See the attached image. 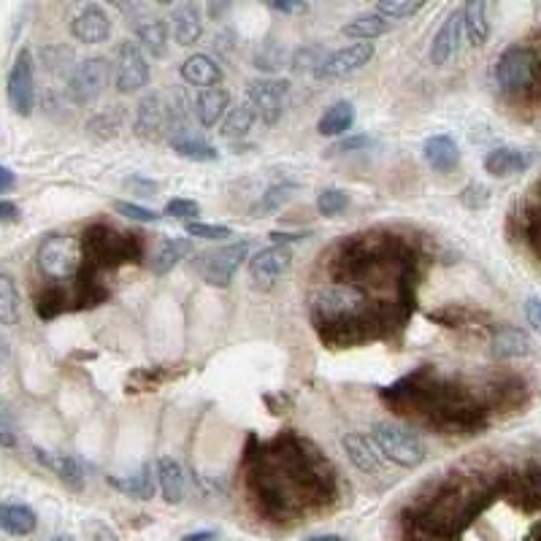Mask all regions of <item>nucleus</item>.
<instances>
[{"instance_id":"nucleus-51","label":"nucleus","mask_w":541,"mask_h":541,"mask_svg":"<svg viewBox=\"0 0 541 541\" xmlns=\"http://www.w3.org/2000/svg\"><path fill=\"white\" fill-rule=\"evenodd\" d=\"M271 9L279 11V14H303L309 6H306V3H285V0H282V3H271Z\"/></svg>"},{"instance_id":"nucleus-57","label":"nucleus","mask_w":541,"mask_h":541,"mask_svg":"<svg viewBox=\"0 0 541 541\" xmlns=\"http://www.w3.org/2000/svg\"><path fill=\"white\" fill-rule=\"evenodd\" d=\"M533 49H536V63H539V95H541V36L539 41L533 44Z\"/></svg>"},{"instance_id":"nucleus-2","label":"nucleus","mask_w":541,"mask_h":541,"mask_svg":"<svg viewBox=\"0 0 541 541\" xmlns=\"http://www.w3.org/2000/svg\"><path fill=\"white\" fill-rule=\"evenodd\" d=\"M84 263L90 268H117L144 257V241L136 233H120L111 225H90L82 241Z\"/></svg>"},{"instance_id":"nucleus-11","label":"nucleus","mask_w":541,"mask_h":541,"mask_svg":"<svg viewBox=\"0 0 541 541\" xmlns=\"http://www.w3.org/2000/svg\"><path fill=\"white\" fill-rule=\"evenodd\" d=\"M149 82V63L141 46L130 44V41H122L117 46V57H114V84H117V92L122 95H130V92L144 90Z\"/></svg>"},{"instance_id":"nucleus-31","label":"nucleus","mask_w":541,"mask_h":541,"mask_svg":"<svg viewBox=\"0 0 541 541\" xmlns=\"http://www.w3.org/2000/svg\"><path fill=\"white\" fill-rule=\"evenodd\" d=\"M190 252H193V241L190 239H166L157 247L155 257H152V271H155L157 276L168 274V271H174Z\"/></svg>"},{"instance_id":"nucleus-46","label":"nucleus","mask_w":541,"mask_h":541,"mask_svg":"<svg viewBox=\"0 0 541 541\" xmlns=\"http://www.w3.org/2000/svg\"><path fill=\"white\" fill-rule=\"evenodd\" d=\"M114 211L133 222H152V225H155V222L160 220V214H157V211L144 209V206H138V203H130V201H114Z\"/></svg>"},{"instance_id":"nucleus-9","label":"nucleus","mask_w":541,"mask_h":541,"mask_svg":"<svg viewBox=\"0 0 541 541\" xmlns=\"http://www.w3.org/2000/svg\"><path fill=\"white\" fill-rule=\"evenodd\" d=\"M249 255V241H236L228 247L214 249V252H203L201 263H198V274L203 282L211 287H230L233 276L241 268V263Z\"/></svg>"},{"instance_id":"nucleus-43","label":"nucleus","mask_w":541,"mask_h":541,"mask_svg":"<svg viewBox=\"0 0 541 541\" xmlns=\"http://www.w3.org/2000/svg\"><path fill=\"white\" fill-rule=\"evenodd\" d=\"M425 3H412V0H406V3H401V0H382L379 6H376V14H382L385 19H406V17H414L417 11L422 9Z\"/></svg>"},{"instance_id":"nucleus-8","label":"nucleus","mask_w":541,"mask_h":541,"mask_svg":"<svg viewBox=\"0 0 541 541\" xmlns=\"http://www.w3.org/2000/svg\"><path fill=\"white\" fill-rule=\"evenodd\" d=\"M6 95H9V106L17 117H30L36 109V63H33L30 49H22L11 65Z\"/></svg>"},{"instance_id":"nucleus-19","label":"nucleus","mask_w":541,"mask_h":541,"mask_svg":"<svg viewBox=\"0 0 541 541\" xmlns=\"http://www.w3.org/2000/svg\"><path fill=\"white\" fill-rule=\"evenodd\" d=\"M490 352L498 360H517L533 355V339L520 328H498L490 339Z\"/></svg>"},{"instance_id":"nucleus-41","label":"nucleus","mask_w":541,"mask_h":541,"mask_svg":"<svg viewBox=\"0 0 541 541\" xmlns=\"http://www.w3.org/2000/svg\"><path fill=\"white\" fill-rule=\"evenodd\" d=\"M325 57L317 46H303L293 55V71L295 74H317L320 71V65L325 63Z\"/></svg>"},{"instance_id":"nucleus-4","label":"nucleus","mask_w":541,"mask_h":541,"mask_svg":"<svg viewBox=\"0 0 541 541\" xmlns=\"http://www.w3.org/2000/svg\"><path fill=\"white\" fill-rule=\"evenodd\" d=\"M371 439H374L376 450L382 452V458L401 468H417L428 455L420 436L404 428V425H398V422H374L371 425Z\"/></svg>"},{"instance_id":"nucleus-53","label":"nucleus","mask_w":541,"mask_h":541,"mask_svg":"<svg viewBox=\"0 0 541 541\" xmlns=\"http://www.w3.org/2000/svg\"><path fill=\"white\" fill-rule=\"evenodd\" d=\"M528 236H531V247L533 252L541 257V217L531 225V230H528Z\"/></svg>"},{"instance_id":"nucleus-58","label":"nucleus","mask_w":541,"mask_h":541,"mask_svg":"<svg viewBox=\"0 0 541 541\" xmlns=\"http://www.w3.org/2000/svg\"><path fill=\"white\" fill-rule=\"evenodd\" d=\"M98 541H117V539H114V533L106 531V528H101V536H98Z\"/></svg>"},{"instance_id":"nucleus-50","label":"nucleus","mask_w":541,"mask_h":541,"mask_svg":"<svg viewBox=\"0 0 541 541\" xmlns=\"http://www.w3.org/2000/svg\"><path fill=\"white\" fill-rule=\"evenodd\" d=\"M19 217H22V214H19L14 203L0 201V222H3V225H14V222H19Z\"/></svg>"},{"instance_id":"nucleus-18","label":"nucleus","mask_w":541,"mask_h":541,"mask_svg":"<svg viewBox=\"0 0 541 541\" xmlns=\"http://www.w3.org/2000/svg\"><path fill=\"white\" fill-rule=\"evenodd\" d=\"M341 447L347 452L349 463L358 468L360 474H376L382 468V452L376 450L374 439H368L363 433H344Z\"/></svg>"},{"instance_id":"nucleus-22","label":"nucleus","mask_w":541,"mask_h":541,"mask_svg":"<svg viewBox=\"0 0 541 541\" xmlns=\"http://www.w3.org/2000/svg\"><path fill=\"white\" fill-rule=\"evenodd\" d=\"M228 103L230 95L225 87H209V90L198 92L193 111L203 128H214L217 122H225L228 117Z\"/></svg>"},{"instance_id":"nucleus-39","label":"nucleus","mask_w":541,"mask_h":541,"mask_svg":"<svg viewBox=\"0 0 541 541\" xmlns=\"http://www.w3.org/2000/svg\"><path fill=\"white\" fill-rule=\"evenodd\" d=\"M174 371H163V368H141V371H136V374L128 379V387H133V393H147V390H157L160 385H166V382H171L174 379Z\"/></svg>"},{"instance_id":"nucleus-34","label":"nucleus","mask_w":541,"mask_h":541,"mask_svg":"<svg viewBox=\"0 0 541 541\" xmlns=\"http://www.w3.org/2000/svg\"><path fill=\"white\" fill-rule=\"evenodd\" d=\"M171 147L179 157L190 160V163H214L220 152L201 141V138H171Z\"/></svg>"},{"instance_id":"nucleus-54","label":"nucleus","mask_w":541,"mask_h":541,"mask_svg":"<svg viewBox=\"0 0 541 541\" xmlns=\"http://www.w3.org/2000/svg\"><path fill=\"white\" fill-rule=\"evenodd\" d=\"M182 541H217V531H193V533H184Z\"/></svg>"},{"instance_id":"nucleus-56","label":"nucleus","mask_w":541,"mask_h":541,"mask_svg":"<svg viewBox=\"0 0 541 541\" xmlns=\"http://www.w3.org/2000/svg\"><path fill=\"white\" fill-rule=\"evenodd\" d=\"M303 541H344L339 533H320V536H309V539Z\"/></svg>"},{"instance_id":"nucleus-36","label":"nucleus","mask_w":541,"mask_h":541,"mask_svg":"<svg viewBox=\"0 0 541 541\" xmlns=\"http://www.w3.org/2000/svg\"><path fill=\"white\" fill-rule=\"evenodd\" d=\"M298 193V187L295 184H274V187H268L266 195H260V201H257L255 211L257 214H276V211L287 206V203L293 201V195Z\"/></svg>"},{"instance_id":"nucleus-48","label":"nucleus","mask_w":541,"mask_h":541,"mask_svg":"<svg viewBox=\"0 0 541 541\" xmlns=\"http://www.w3.org/2000/svg\"><path fill=\"white\" fill-rule=\"evenodd\" d=\"M525 320L533 331L541 333V298H528L525 301Z\"/></svg>"},{"instance_id":"nucleus-59","label":"nucleus","mask_w":541,"mask_h":541,"mask_svg":"<svg viewBox=\"0 0 541 541\" xmlns=\"http://www.w3.org/2000/svg\"><path fill=\"white\" fill-rule=\"evenodd\" d=\"M52 541H74V539H71V536H63V533H60V536H55V539H52Z\"/></svg>"},{"instance_id":"nucleus-42","label":"nucleus","mask_w":541,"mask_h":541,"mask_svg":"<svg viewBox=\"0 0 541 541\" xmlns=\"http://www.w3.org/2000/svg\"><path fill=\"white\" fill-rule=\"evenodd\" d=\"M184 233L190 239H203V241H222L233 236V230L228 225H206V222H190L184 225Z\"/></svg>"},{"instance_id":"nucleus-52","label":"nucleus","mask_w":541,"mask_h":541,"mask_svg":"<svg viewBox=\"0 0 541 541\" xmlns=\"http://www.w3.org/2000/svg\"><path fill=\"white\" fill-rule=\"evenodd\" d=\"M14 187V171L9 166H0V195H9Z\"/></svg>"},{"instance_id":"nucleus-20","label":"nucleus","mask_w":541,"mask_h":541,"mask_svg":"<svg viewBox=\"0 0 541 541\" xmlns=\"http://www.w3.org/2000/svg\"><path fill=\"white\" fill-rule=\"evenodd\" d=\"M106 482H109L114 490H120L122 496H130V498H138V501H152L155 498V490H157V471H152V466L149 463H144V466L138 468L136 474H130V477H106Z\"/></svg>"},{"instance_id":"nucleus-32","label":"nucleus","mask_w":541,"mask_h":541,"mask_svg":"<svg viewBox=\"0 0 541 541\" xmlns=\"http://www.w3.org/2000/svg\"><path fill=\"white\" fill-rule=\"evenodd\" d=\"M68 309H74V293H65L60 285L46 287L44 293L36 298V312L44 320H52L57 314L68 312Z\"/></svg>"},{"instance_id":"nucleus-49","label":"nucleus","mask_w":541,"mask_h":541,"mask_svg":"<svg viewBox=\"0 0 541 541\" xmlns=\"http://www.w3.org/2000/svg\"><path fill=\"white\" fill-rule=\"evenodd\" d=\"M366 147H371V138L368 136H349V138H344L341 144H336L333 152H355V149H366Z\"/></svg>"},{"instance_id":"nucleus-15","label":"nucleus","mask_w":541,"mask_h":541,"mask_svg":"<svg viewBox=\"0 0 541 541\" xmlns=\"http://www.w3.org/2000/svg\"><path fill=\"white\" fill-rule=\"evenodd\" d=\"M293 266V252L285 244H274V247L260 249L252 260H249V274L255 282H274L282 274H287Z\"/></svg>"},{"instance_id":"nucleus-13","label":"nucleus","mask_w":541,"mask_h":541,"mask_svg":"<svg viewBox=\"0 0 541 541\" xmlns=\"http://www.w3.org/2000/svg\"><path fill=\"white\" fill-rule=\"evenodd\" d=\"M539 160L536 149L523 147H496L493 152H487L485 171L496 179H509L514 174H523Z\"/></svg>"},{"instance_id":"nucleus-45","label":"nucleus","mask_w":541,"mask_h":541,"mask_svg":"<svg viewBox=\"0 0 541 541\" xmlns=\"http://www.w3.org/2000/svg\"><path fill=\"white\" fill-rule=\"evenodd\" d=\"M166 214L174 217V220H182L190 225V222H198L195 217H201V206L190 201V198H174V201L166 203Z\"/></svg>"},{"instance_id":"nucleus-27","label":"nucleus","mask_w":541,"mask_h":541,"mask_svg":"<svg viewBox=\"0 0 541 541\" xmlns=\"http://www.w3.org/2000/svg\"><path fill=\"white\" fill-rule=\"evenodd\" d=\"M0 528L9 536H30L38 528V517L25 504H3V509H0Z\"/></svg>"},{"instance_id":"nucleus-33","label":"nucleus","mask_w":541,"mask_h":541,"mask_svg":"<svg viewBox=\"0 0 541 541\" xmlns=\"http://www.w3.org/2000/svg\"><path fill=\"white\" fill-rule=\"evenodd\" d=\"M257 120V111L252 109V103L244 101L239 103L236 109L228 111V117H225V122H222V136L225 138H244L252 130V125H255Z\"/></svg>"},{"instance_id":"nucleus-1","label":"nucleus","mask_w":541,"mask_h":541,"mask_svg":"<svg viewBox=\"0 0 541 541\" xmlns=\"http://www.w3.org/2000/svg\"><path fill=\"white\" fill-rule=\"evenodd\" d=\"M312 314L322 341L331 344H358L368 339V328L374 325L366 295L355 285H333L322 290L314 301Z\"/></svg>"},{"instance_id":"nucleus-47","label":"nucleus","mask_w":541,"mask_h":541,"mask_svg":"<svg viewBox=\"0 0 541 541\" xmlns=\"http://www.w3.org/2000/svg\"><path fill=\"white\" fill-rule=\"evenodd\" d=\"M0 441H3L6 450L17 447V431H14V420H11V412L6 406H3V412H0Z\"/></svg>"},{"instance_id":"nucleus-3","label":"nucleus","mask_w":541,"mask_h":541,"mask_svg":"<svg viewBox=\"0 0 541 541\" xmlns=\"http://www.w3.org/2000/svg\"><path fill=\"white\" fill-rule=\"evenodd\" d=\"M496 84L506 98L517 101H541L539 63L533 44H514L496 60Z\"/></svg>"},{"instance_id":"nucleus-26","label":"nucleus","mask_w":541,"mask_h":541,"mask_svg":"<svg viewBox=\"0 0 541 541\" xmlns=\"http://www.w3.org/2000/svg\"><path fill=\"white\" fill-rule=\"evenodd\" d=\"M157 482H160V490H163V498L166 504H179L184 498V471L179 466V460L174 458H160L157 460Z\"/></svg>"},{"instance_id":"nucleus-35","label":"nucleus","mask_w":541,"mask_h":541,"mask_svg":"<svg viewBox=\"0 0 541 541\" xmlns=\"http://www.w3.org/2000/svg\"><path fill=\"white\" fill-rule=\"evenodd\" d=\"M287 63V52L285 46L274 41V38H268L263 44L257 46L255 52V68L257 71H263V74H276V71H282Z\"/></svg>"},{"instance_id":"nucleus-23","label":"nucleus","mask_w":541,"mask_h":541,"mask_svg":"<svg viewBox=\"0 0 541 541\" xmlns=\"http://www.w3.org/2000/svg\"><path fill=\"white\" fill-rule=\"evenodd\" d=\"M171 28L179 46H195L203 36V17L195 3H182L171 14Z\"/></svg>"},{"instance_id":"nucleus-44","label":"nucleus","mask_w":541,"mask_h":541,"mask_svg":"<svg viewBox=\"0 0 541 541\" xmlns=\"http://www.w3.org/2000/svg\"><path fill=\"white\" fill-rule=\"evenodd\" d=\"M460 203L466 206V209L477 211V209H485L487 201H490V190H487L482 182H468L463 190H460Z\"/></svg>"},{"instance_id":"nucleus-10","label":"nucleus","mask_w":541,"mask_h":541,"mask_svg":"<svg viewBox=\"0 0 541 541\" xmlns=\"http://www.w3.org/2000/svg\"><path fill=\"white\" fill-rule=\"evenodd\" d=\"M287 98H290V84L279 79H255L247 87V101L257 111V120H263L266 125H276L282 120Z\"/></svg>"},{"instance_id":"nucleus-38","label":"nucleus","mask_w":541,"mask_h":541,"mask_svg":"<svg viewBox=\"0 0 541 541\" xmlns=\"http://www.w3.org/2000/svg\"><path fill=\"white\" fill-rule=\"evenodd\" d=\"M17 309H19V295L17 287H14V279L9 274L0 276V322L9 328L17 320Z\"/></svg>"},{"instance_id":"nucleus-29","label":"nucleus","mask_w":541,"mask_h":541,"mask_svg":"<svg viewBox=\"0 0 541 541\" xmlns=\"http://www.w3.org/2000/svg\"><path fill=\"white\" fill-rule=\"evenodd\" d=\"M463 33H466L468 44L485 46L487 36H490V22H487V3L482 0H471L463 6Z\"/></svg>"},{"instance_id":"nucleus-40","label":"nucleus","mask_w":541,"mask_h":541,"mask_svg":"<svg viewBox=\"0 0 541 541\" xmlns=\"http://www.w3.org/2000/svg\"><path fill=\"white\" fill-rule=\"evenodd\" d=\"M349 206V195L339 187H328V190H322L317 195V211H320L322 217H339L341 211Z\"/></svg>"},{"instance_id":"nucleus-24","label":"nucleus","mask_w":541,"mask_h":541,"mask_svg":"<svg viewBox=\"0 0 541 541\" xmlns=\"http://www.w3.org/2000/svg\"><path fill=\"white\" fill-rule=\"evenodd\" d=\"M179 74L187 84L209 90V87H220L222 84V68L209 55H190L179 68Z\"/></svg>"},{"instance_id":"nucleus-14","label":"nucleus","mask_w":541,"mask_h":541,"mask_svg":"<svg viewBox=\"0 0 541 541\" xmlns=\"http://www.w3.org/2000/svg\"><path fill=\"white\" fill-rule=\"evenodd\" d=\"M71 33L82 44H103L111 36V19L98 3H87L71 19Z\"/></svg>"},{"instance_id":"nucleus-17","label":"nucleus","mask_w":541,"mask_h":541,"mask_svg":"<svg viewBox=\"0 0 541 541\" xmlns=\"http://www.w3.org/2000/svg\"><path fill=\"white\" fill-rule=\"evenodd\" d=\"M33 455L44 468H49L60 482H63L68 490L79 493L84 487V468L82 463L74 458V455H55V452L41 450V447H33Z\"/></svg>"},{"instance_id":"nucleus-25","label":"nucleus","mask_w":541,"mask_h":541,"mask_svg":"<svg viewBox=\"0 0 541 541\" xmlns=\"http://www.w3.org/2000/svg\"><path fill=\"white\" fill-rule=\"evenodd\" d=\"M138 44L141 49L147 52V55L157 57V60H163L168 55V22L160 17H147L144 22H138L136 28Z\"/></svg>"},{"instance_id":"nucleus-37","label":"nucleus","mask_w":541,"mask_h":541,"mask_svg":"<svg viewBox=\"0 0 541 541\" xmlns=\"http://www.w3.org/2000/svg\"><path fill=\"white\" fill-rule=\"evenodd\" d=\"M41 60H44L46 71H52V74L57 76H65L68 74V79H71V74H74V52L71 49H65V46L60 44H52L46 46L44 52H41Z\"/></svg>"},{"instance_id":"nucleus-28","label":"nucleus","mask_w":541,"mask_h":541,"mask_svg":"<svg viewBox=\"0 0 541 541\" xmlns=\"http://www.w3.org/2000/svg\"><path fill=\"white\" fill-rule=\"evenodd\" d=\"M352 125H355V106L349 101H339L325 109V114L317 122V133L331 138L344 136L347 130H352Z\"/></svg>"},{"instance_id":"nucleus-7","label":"nucleus","mask_w":541,"mask_h":541,"mask_svg":"<svg viewBox=\"0 0 541 541\" xmlns=\"http://www.w3.org/2000/svg\"><path fill=\"white\" fill-rule=\"evenodd\" d=\"M109 60L106 57H87L76 65L68 79V98L76 106H90L101 98L109 87Z\"/></svg>"},{"instance_id":"nucleus-6","label":"nucleus","mask_w":541,"mask_h":541,"mask_svg":"<svg viewBox=\"0 0 541 541\" xmlns=\"http://www.w3.org/2000/svg\"><path fill=\"white\" fill-rule=\"evenodd\" d=\"M176 125H179V109H176L174 103L166 101V95L152 92V95H147L144 101L138 103L133 128H136V133L141 138L160 141V138L168 136Z\"/></svg>"},{"instance_id":"nucleus-5","label":"nucleus","mask_w":541,"mask_h":541,"mask_svg":"<svg viewBox=\"0 0 541 541\" xmlns=\"http://www.w3.org/2000/svg\"><path fill=\"white\" fill-rule=\"evenodd\" d=\"M84 263L82 244L71 236H49L38 247V268L46 279L52 282H65L79 276Z\"/></svg>"},{"instance_id":"nucleus-16","label":"nucleus","mask_w":541,"mask_h":541,"mask_svg":"<svg viewBox=\"0 0 541 541\" xmlns=\"http://www.w3.org/2000/svg\"><path fill=\"white\" fill-rule=\"evenodd\" d=\"M460 33H463V9H455L447 14L444 25L439 28L436 38H433V44H431L433 65H447L452 57L458 55Z\"/></svg>"},{"instance_id":"nucleus-55","label":"nucleus","mask_w":541,"mask_h":541,"mask_svg":"<svg viewBox=\"0 0 541 541\" xmlns=\"http://www.w3.org/2000/svg\"><path fill=\"white\" fill-rule=\"evenodd\" d=\"M276 244H287V241H303L309 239V233H271Z\"/></svg>"},{"instance_id":"nucleus-12","label":"nucleus","mask_w":541,"mask_h":541,"mask_svg":"<svg viewBox=\"0 0 541 541\" xmlns=\"http://www.w3.org/2000/svg\"><path fill=\"white\" fill-rule=\"evenodd\" d=\"M371 57H374V44L344 46L339 52H331V55L325 57V63L320 65V71L314 74V79H325V82L347 79V76L363 71L371 63Z\"/></svg>"},{"instance_id":"nucleus-30","label":"nucleus","mask_w":541,"mask_h":541,"mask_svg":"<svg viewBox=\"0 0 541 541\" xmlns=\"http://www.w3.org/2000/svg\"><path fill=\"white\" fill-rule=\"evenodd\" d=\"M387 30H390V19H385L382 14H376V11H368V14H358L355 19H349L347 25L341 28V33L371 44L374 38L385 36Z\"/></svg>"},{"instance_id":"nucleus-21","label":"nucleus","mask_w":541,"mask_h":541,"mask_svg":"<svg viewBox=\"0 0 541 541\" xmlns=\"http://www.w3.org/2000/svg\"><path fill=\"white\" fill-rule=\"evenodd\" d=\"M422 157H425V163L433 168V171H439V174H450L455 171L460 163V149L455 144V138L452 136H431L425 141V147H422Z\"/></svg>"}]
</instances>
